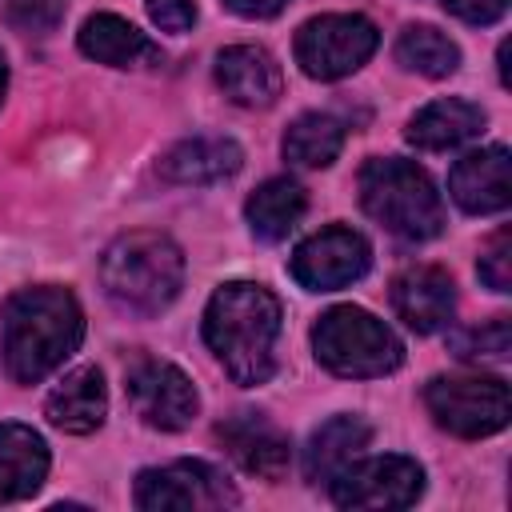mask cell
Here are the masks:
<instances>
[{"label":"cell","mask_w":512,"mask_h":512,"mask_svg":"<svg viewBox=\"0 0 512 512\" xmlns=\"http://www.w3.org/2000/svg\"><path fill=\"white\" fill-rule=\"evenodd\" d=\"M216 440L224 444V452L252 476L260 480H280L292 464V444L288 436L260 412H236L228 420L216 424Z\"/></svg>","instance_id":"12"},{"label":"cell","mask_w":512,"mask_h":512,"mask_svg":"<svg viewBox=\"0 0 512 512\" xmlns=\"http://www.w3.org/2000/svg\"><path fill=\"white\" fill-rule=\"evenodd\" d=\"M328 488L340 508H408L424 492V468L408 456H356Z\"/></svg>","instance_id":"9"},{"label":"cell","mask_w":512,"mask_h":512,"mask_svg":"<svg viewBox=\"0 0 512 512\" xmlns=\"http://www.w3.org/2000/svg\"><path fill=\"white\" fill-rule=\"evenodd\" d=\"M440 4L464 24H496L508 12V0H440Z\"/></svg>","instance_id":"29"},{"label":"cell","mask_w":512,"mask_h":512,"mask_svg":"<svg viewBox=\"0 0 512 512\" xmlns=\"http://www.w3.org/2000/svg\"><path fill=\"white\" fill-rule=\"evenodd\" d=\"M244 164V152L228 136H192L164 152L160 176L172 184H216Z\"/></svg>","instance_id":"18"},{"label":"cell","mask_w":512,"mask_h":512,"mask_svg":"<svg viewBox=\"0 0 512 512\" xmlns=\"http://www.w3.org/2000/svg\"><path fill=\"white\" fill-rule=\"evenodd\" d=\"M148 8V20L160 28V32H188L196 24V4L192 0H144Z\"/></svg>","instance_id":"28"},{"label":"cell","mask_w":512,"mask_h":512,"mask_svg":"<svg viewBox=\"0 0 512 512\" xmlns=\"http://www.w3.org/2000/svg\"><path fill=\"white\" fill-rule=\"evenodd\" d=\"M396 60H400L404 68L420 72V76L440 80V76H452V72H456L460 48H456L440 28H432V24H408V28L400 32V40H396Z\"/></svg>","instance_id":"24"},{"label":"cell","mask_w":512,"mask_h":512,"mask_svg":"<svg viewBox=\"0 0 512 512\" xmlns=\"http://www.w3.org/2000/svg\"><path fill=\"white\" fill-rule=\"evenodd\" d=\"M372 264V248L360 232L352 228H324L316 236H308L304 244H296L292 252V280L312 288V292H332V288H344L352 280H360Z\"/></svg>","instance_id":"11"},{"label":"cell","mask_w":512,"mask_h":512,"mask_svg":"<svg viewBox=\"0 0 512 512\" xmlns=\"http://www.w3.org/2000/svg\"><path fill=\"white\" fill-rule=\"evenodd\" d=\"M448 192L472 216L504 212L512 204V160H508V148L504 144H488V148L468 152L464 160H456V168L448 176Z\"/></svg>","instance_id":"13"},{"label":"cell","mask_w":512,"mask_h":512,"mask_svg":"<svg viewBox=\"0 0 512 512\" xmlns=\"http://www.w3.org/2000/svg\"><path fill=\"white\" fill-rule=\"evenodd\" d=\"M68 12V0H4V16L20 32H52Z\"/></svg>","instance_id":"26"},{"label":"cell","mask_w":512,"mask_h":512,"mask_svg":"<svg viewBox=\"0 0 512 512\" xmlns=\"http://www.w3.org/2000/svg\"><path fill=\"white\" fill-rule=\"evenodd\" d=\"M476 272H480V280L492 292H508L512 288V236H508V228H500V232L488 236V244L480 248Z\"/></svg>","instance_id":"27"},{"label":"cell","mask_w":512,"mask_h":512,"mask_svg":"<svg viewBox=\"0 0 512 512\" xmlns=\"http://www.w3.org/2000/svg\"><path fill=\"white\" fill-rule=\"evenodd\" d=\"M512 348V328L508 316H492L480 328H464L452 336V352L460 360H504Z\"/></svg>","instance_id":"25"},{"label":"cell","mask_w":512,"mask_h":512,"mask_svg":"<svg viewBox=\"0 0 512 512\" xmlns=\"http://www.w3.org/2000/svg\"><path fill=\"white\" fill-rule=\"evenodd\" d=\"M124 388H128V400H132L136 416L148 428H160V432L188 428L196 408H200V396H196L192 380L168 360H152V356L132 360L128 372H124Z\"/></svg>","instance_id":"10"},{"label":"cell","mask_w":512,"mask_h":512,"mask_svg":"<svg viewBox=\"0 0 512 512\" xmlns=\"http://www.w3.org/2000/svg\"><path fill=\"white\" fill-rule=\"evenodd\" d=\"M80 52L92 56L96 64H112V68H136V64H156L160 48L124 16L116 12H96L84 20L80 28Z\"/></svg>","instance_id":"20"},{"label":"cell","mask_w":512,"mask_h":512,"mask_svg":"<svg viewBox=\"0 0 512 512\" xmlns=\"http://www.w3.org/2000/svg\"><path fill=\"white\" fill-rule=\"evenodd\" d=\"M392 308L412 332H436L456 312V284L444 268L416 264L392 280Z\"/></svg>","instance_id":"14"},{"label":"cell","mask_w":512,"mask_h":512,"mask_svg":"<svg viewBox=\"0 0 512 512\" xmlns=\"http://www.w3.org/2000/svg\"><path fill=\"white\" fill-rule=\"evenodd\" d=\"M364 212L404 240H432L444 228V204L424 168L400 156H376L360 168Z\"/></svg>","instance_id":"4"},{"label":"cell","mask_w":512,"mask_h":512,"mask_svg":"<svg viewBox=\"0 0 512 512\" xmlns=\"http://www.w3.org/2000/svg\"><path fill=\"white\" fill-rule=\"evenodd\" d=\"M0 340L12 380L36 384L80 348L84 312L68 288H20L0 308Z\"/></svg>","instance_id":"1"},{"label":"cell","mask_w":512,"mask_h":512,"mask_svg":"<svg viewBox=\"0 0 512 512\" xmlns=\"http://www.w3.org/2000/svg\"><path fill=\"white\" fill-rule=\"evenodd\" d=\"M500 80L508 84V44H500Z\"/></svg>","instance_id":"31"},{"label":"cell","mask_w":512,"mask_h":512,"mask_svg":"<svg viewBox=\"0 0 512 512\" xmlns=\"http://www.w3.org/2000/svg\"><path fill=\"white\" fill-rule=\"evenodd\" d=\"M4 88H8V64H4V52H0V100H4Z\"/></svg>","instance_id":"32"},{"label":"cell","mask_w":512,"mask_h":512,"mask_svg":"<svg viewBox=\"0 0 512 512\" xmlns=\"http://www.w3.org/2000/svg\"><path fill=\"white\" fill-rule=\"evenodd\" d=\"M236 16H248V20H268V16H276L288 0H224Z\"/></svg>","instance_id":"30"},{"label":"cell","mask_w":512,"mask_h":512,"mask_svg":"<svg viewBox=\"0 0 512 512\" xmlns=\"http://www.w3.org/2000/svg\"><path fill=\"white\" fill-rule=\"evenodd\" d=\"M104 412H108V388H104V376L96 364H84V368H72L44 400V416L60 428V432H72V436H88L104 424Z\"/></svg>","instance_id":"16"},{"label":"cell","mask_w":512,"mask_h":512,"mask_svg":"<svg viewBox=\"0 0 512 512\" xmlns=\"http://www.w3.org/2000/svg\"><path fill=\"white\" fill-rule=\"evenodd\" d=\"M280 300L252 280L220 284L204 308V340L236 384H264L276 372Z\"/></svg>","instance_id":"2"},{"label":"cell","mask_w":512,"mask_h":512,"mask_svg":"<svg viewBox=\"0 0 512 512\" xmlns=\"http://www.w3.org/2000/svg\"><path fill=\"white\" fill-rule=\"evenodd\" d=\"M304 208H308L304 188H300L296 180H288V176H272V180H264V184L248 196L244 216H248V228H252L260 240L276 244V240H284V236L300 224Z\"/></svg>","instance_id":"22"},{"label":"cell","mask_w":512,"mask_h":512,"mask_svg":"<svg viewBox=\"0 0 512 512\" xmlns=\"http://www.w3.org/2000/svg\"><path fill=\"white\" fill-rule=\"evenodd\" d=\"M344 148V124L328 112H304L284 132V156L300 168H328Z\"/></svg>","instance_id":"23"},{"label":"cell","mask_w":512,"mask_h":512,"mask_svg":"<svg viewBox=\"0 0 512 512\" xmlns=\"http://www.w3.org/2000/svg\"><path fill=\"white\" fill-rule=\"evenodd\" d=\"M380 44V32L368 16L356 12H328L312 16L296 32V64L312 80H340L356 72Z\"/></svg>","instance_id":"7"},{"label":"cell","mask_w":512,"mask_h":512,"mask_svg":"<svg viewBox=\"0 0 512 512\" xmlns=\"http://www.w3.org/2000/svg\"><path fill=\"white\" fill-rule=\"evenodd\" d=\"M312 348L328 372L352 380L388 376L404 360V344L396 340V332L356 304L328 308L312 328Z\"/></svg>","instance_id":"5"},{"label":"cell","mask_w":512,"mask_h":512,"mask_svg":"<svg viewBox=\"0 0 512 512\" xmlns=\"http://www.w3.org/2000/svg\"><path fill=\"white\" fill-rule=\"evenodd\" d=\"M368 440H372V428L360 416H332L312 432L304 448V476L312 484H328L368 448Z\"/></svg>","instance_id":"21"},{"label":"cell","mask_w":512,"mask_h":512,"mask_svg":"<svg viewBox=\"0 0 512 512\" xmlns=\"http://www.w3.org/2000/svg\"><path fill=\"white\" fill-rule=\"evenodd\" d=\"M216 84L224 88L228 100L244 108H268L276 104L284 88V72L276 56L260 44H232L216 56Z\"/></svg>","instance_id":"15"},{"label":"cell","mask_w":512,"mask_h":512,"mask_svg":"<svg viewBox=\"0 0 512 512\" xmlns=\"http://www.w3.org/2000/svg\"><path fill=\"white\" fill-rule=\"evenodd\" d=\"M100 284L124 312H164L184 284V256L160 232H128L108 244L100 260Z\"/></svg>","instance_id":"3"},{"label":"cell","mask_w":512,"mask_h":512,"mask_svg":"<svg viewBox=\"0 0 512 512\" xmlns=\"http://www.w3.org/2000/svg\"><path fill=\"white\" fill-rule=\"evenodd\" d=\"M240 504L236 488L224 480L220 468L204 460H172L160 468H144L136 476V508L160 512V508H188V512H212Z\"/></svg>","instance_id":"8"},{"label":"cell","mask_w":512,"mask_h":512,"mask_svg":"<svg viewBox=\"0 0 512 512\" xmlns=\"http://www.w3.org/2000/svg\"><path fill=\"white\" fill-rule=\"evenodd\" d=\"M484 132V108L472 100H432L408 120V144L420 152H448Z\"/></svg>","instance_id":"17"},{"label":"cell","mask_w":512,"mask_h":512,"mask_svg":"<svg viewBox=\"0 0 512 512\" xmlns=\"http://www.w3.org/2000/svg\"><path fill=\"white\" fill-rule=\"evenodd\" d=\"M432 420L464 440L492 436L512 416V396L500 376H436L424 388Z\"/></svg>","instance_id":"6"},{"label":"cell","mask_w":512,"mask_h":512,"mask_svg":"<svg viewBox=\"0 0 512 512\" xmlns=\"http://www.w3.org/2000/svg\"><path fill=\"white\" fill-rule=\"evenodd\" d=\"M48 476V444L28 424H0V500H28Z\"/></svg>","instance_id":"19"}]
</instances>
